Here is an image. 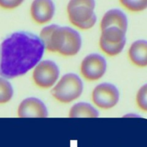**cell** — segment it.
Returning a JSON list of instances; mask_svg holds the SVG:
<instances>
[{
	"mask_svg": "<svg viewBox=\"0 0 147 147\" xmlns=\"http://www.w3.org/2000/svg\"><path fill=\"white\" fill-rule=\"evenodd\" d=\"M44 51L38 36L22 31L13 32L0 44V76L14 79L24 75L40 61Z\"/></svg>",
	"mask_w": 147,
	"mask_h": 147,
	"instance_id": "obj_1",
	"label": "cell"
},
{
	"mask_svg": "<svg viewBox=\"0 0 147 147\" xmlns=\"http://www.w3.org/2000/svg\"><path fill=\"white\" fill-rule=\"evenodd\" d=\"M45 50L63 56H74L82 47L80 34L70 27L50 25L41 30L39 36Z\"/></svg>",
	"mask_w": 147,
	"mask_h": 147,
	"instance_id": "obj_2",
	"label": "cell"
},
{
	"mask_svg": "<svg viewBox=\"0 0 147 147\" xmlns=\"http://www.w3.org/2000/svg\"><path fill=\"white\" fill-rule=\"evenodd\" d=\"M95 0H69L66 7L68 18L72 25L82 30L95 25Z\"/></svg>",
	"mask_w": 147,
	"mask_h": 147,
	"instance_id": "obj_3",
	"label": "cell"
},
{
	"mask_svg": "<svg viewBox=\"0 0 147 147\" xmlns=\"http://www.w3.org/2000/svg\"><path fill=\"white\" fill-rule=\"evenodd\" d=\"M83 82L78 75L74 73L64 74L51 90L53 97L61 103H70L82 94Z\"/></svg>",
	"mask_w": 147,
	"mask_h": 147,
	"instance_id": "obj_4",
	"label": "cell"
},
{
	"mask_svg": "<svg viewBox=\"0 0 147 147\" xmlns=\"http://www.w3.org/2000/svg\"><path fill=\"white\" fill-rule=\"evenodd\" d=\"M59 74V68L54 61L44 60L39 62L34 68L32 80L37 87L49 89L56 84Z\"/></svg>",
	"mask_w": 147,
	"mask_h": 147,
	"instance_id": "obj_5",
	"label": "cell"
},
{
	"mask_svg": "<svg viewBox=\"0 0 147 147\" xmlns=\"http://www.w3.org/2000/svg\"><path fill=\"white\" fill-rule=\"evenodd\" d=\"M118 88L110 83H102L96 86L92 93V100L97 107L102 110L113 108L119 101Z\"/></svg>",
	"mask_w": 147,
	"mask_h": 147,
	"instance_id": "obj_6",
	"label": "cell"
},
{
	"mask_svg": "<svg viewBox=\"0 0 147 147\" xmlns=\"http://www.w3.org/2000/svg\"><path fill=\"white\" fill-rule=\"evenodd\" d=\"M107 69L105 59L97 53H92L86 56L80 66V72L87 81H97L104 76Z\"/></svg>",
	"mask_w": 147,
	"mask_h": 147,
	"instance_id": "obj_7",
	"label": "cell"
},
{
	"mask_svg": "<svg viewBox=\"0 0 147 147\" xmlns=\"http://www.w3.org/2000/svg\"><path fill=\"white\" fill-rule=\"evenodd\" d=\"M18 115L20 118H46L49 112L42 100L32 97L21 102L18 109Z\"/></svg>",
	"mask_w": 147,
	"mask_h": 147,
	"instance_id": "obj_8",
	"label": "cell"
},
{
	"mask_svg": "<svg viewBox=\"0 0 147 147\" xmlns=\"http://www.w3.org/2000/svg\"><path fill=\"white\" fill-rule=\"evenodd\" d=\"M55 14V5L53 0H33L30 6V15L32 20L39 25L50 22Z\"/></svg>",
	"mask_w": 147,
	"mask_h": 147,
	"instance_id": "obj_9",
	"label": "cell"
},
{
	"mask_svg": "<svg viewBox=\"0 0 147 147\" xmlns=\"http://www.w3.org/2000/svg\"><path fill=\"white\" fill-rule=\"evenodd\" d=\"M110 27L118 28L126 32L128 18L122 10L119 9H112L105 13L100 22V29L102 30Z\"/></svg>",
	"mask_w": 147,
	"mask_h": 147,
	"instance_id": "obj_10",
	"label": "cell"
},
{
	"mask_svg": "<svg viewBox=\"0 0 147 147\" xmlns=\"http://www.w3.org/2000/svg\"><path fill=\"white\" fill-rule=\"evenodd\" d=\"M128 58L133 64L140 68L147 66V40L134 42L128 50Z\"/></svg>",
	"mask_w": 147,
	"mask_h": 147,
	"instance_id": "obj_11",
	"label": "cell"
},
{
	"mask_svg": "<svg viewBox=\"0 0 147 147\" xmlns=\"http://www.w3.org/2000/svg\"><path fill=\"white\" fill-rule=\"evenodd\" d=\"M70 118H97L99 112L92 105L87 102H78L74 105L69 110Z\"/></svg>",
	"mask_w": 147,
	"mask_h": 147,
	"instance_id": "obj_12",
	"label": "cell"
},
{
	"mask_svg": "<svg viewBox=\"0 0 147 147\" xmlns=\"http://www.w3.org/2000/svg\"><path fill=\"white\" fill-rule=\"evenodd\" d=\"M125 33L126 32L120 28L110 27L101 30L100 38L109 43H117L126 39Z\"/></svg>",
	"mask_w": 147,
	"mask_h": 147,
	"instance_id": "obj_13",
	"label": "cell"
},
{
	"mask_svg": "<svg viewBox=\"0 0 147 147\" xmlns=\"http://www.w3.org/2000/svg\"><path fill=\"white\" fill-rule=\"evenodd\" d=\"M125 43H126V39L119 43H112L107 42L104 39L100 38L99 45H100L101 51L105 54L108 56H115L122 52V51L125 48Z\"/></svg>",
	"mask_w": 147,
	"mask_h": 147,
	"instance_id": "obj_14",
	"label": "cell"
},
{
	"mask_svg": "<svg viewBox=\"0 0 147 147\" xmlns=\"http://www.w3.org/2000/svg\"><path fill=\"white\" fill-rule=\"evenodd\" d=\"M14 90L12 84L4 77H0V104H5L13 97Z\"/></svg>",
	"mask_w": 147,
	"mask_h": 147,
	"instance_id": "obj_15",
	"label": "cell"
},
{
	"mask_svg": "<svg viewBox=\"0 0 147 147\" xmlns=\"http://www.w3.org/2000/svg\"><path fill=\"white\" fill-rule=\"evenodd\" d=\"M121 6L132 12H139L147 9V0H119Z\"/></svg>",
	"mask_w": 147,
	"mask_h": 147,
	"instance_id": "obj_16",
	"label": "cell"
},
{
	"mask_svg": "<svg viewBox=\"0 0 147 147\" xmlns=\"http://www.w3.org/2000/svg\"><path fill=\"white\" fill-rule=\"evenodd\" d=\"M136 102L140 110L147 112V84L143 85L138 90L136 97Z\"/></svg>",
	"mask_w": 147,
	"mask_h": 147,
	"instance_id": "obj_17",
	"label": "cell"
},
{
	"mask_svg": "<svg viewBox=\"0 0 147 147\" xmlns=\"http://www.w3.org/2000/svg\"><path fill=\"white\" fill-rule=\"evenodd\" d=\"M24 0H0V7L4 9H16L23 3Z\"/></svg>",
	"mask_w": 147,
	"mask_h": 147,
	"instance_id": "obj_18",
	"label": "cell"
}]
</instances>
